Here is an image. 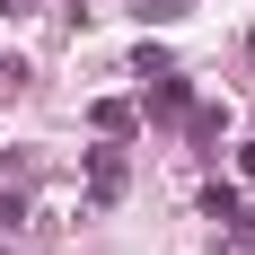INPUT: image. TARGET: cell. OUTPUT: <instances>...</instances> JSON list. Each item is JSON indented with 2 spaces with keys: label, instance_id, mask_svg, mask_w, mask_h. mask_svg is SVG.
Returning <instances> with one entry per match:
<instances>
[{
  "label": "cell",
  "instance_id": "obj_1",
  "mask_svg": "<svg viewBox=\"0 0 255 255\" xmlns=\"http://www.w3.org/2000/svg\"><path fill=\"white\" fill-rule=\"evenodd\" d=\"M88 194H97V203H115V194H124V158H115V150L88 158Z\"/></svg>",
  "mask_w": 255,
  "mask_h": 255
},
{
  "label": "cell",
  "instance_id": "obj_2",
  "mask_svg": "<svg viewBox=\"0 0 255 255\" xmlns=\"http://www.w3.org/2000/svg\"><path fill=\"white\" fill-rule=\"evenodd\" d=\"M203 211L220 220V229H247V203H238V185H211V194H203Z\"/></svg>",
  "mask_w": 255,
  "mask_h": 255
},
{
  "label": "cell",
  "instance_id": "obj_3",
  "mask_svg": "<svg viewBox=\"0 0 255 255\" xmlns=\"http://www.w3.org/2000/svg\"><path fill=\"white\" fill-rule=\"evenodd\" d=\"M141 18H158V26H167V18H185V0H141Z\"/></svg>",
  "mask_w": 255,
  "mask_h": 255
},
{
  "label": "cell",
  "instance_id": "obj_4",
  "mask_svg": "<svg viewBox=\"0 0 255 255\" xmlns=\"http://www.w3.org/2000/svg\"><path fill=\"white\" fill-rule=\"evenodd\" d=\"M247 176H255V141H247Z\"/></svg>",
  "mask_w": 255,
  "mask_h": 255
},
{
  "label": "cell",
  "instance_id": "obj_5",
  "mask_svg": "<svg viewBox=\"0 0 255 255\" xmlns=\"http://www.w3.org/2000/svg\"><path fill=\"white\" fill-rule=\"evenodd\" d=\"M247 53H255V26H247Z\"/></svg>",
  "mask_w": 255,
  "mask_h": 255
}]
</instances>
